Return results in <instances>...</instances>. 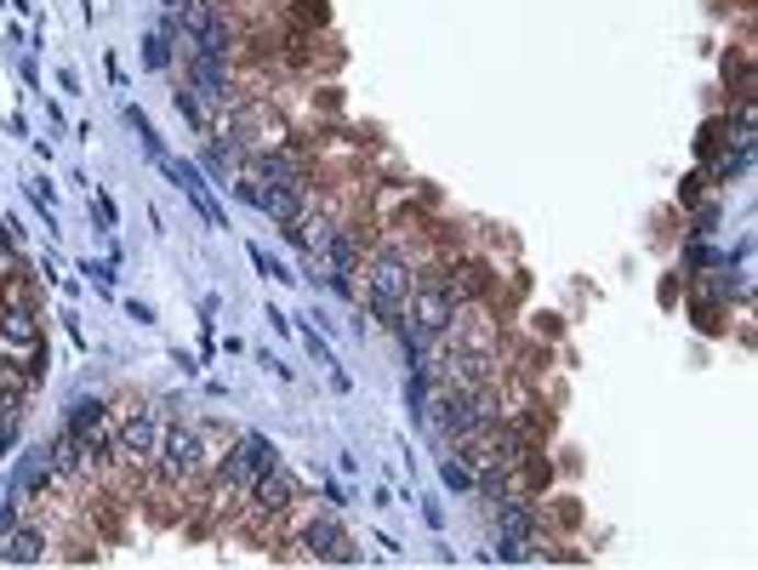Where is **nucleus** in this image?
<instances>
[{"instance_id":"obj_1","label":"nucleus","mask_w":758,"mask_h":570,"mask_svg":"<svg viewBox=\"0 0 758 570\" xmlns=\"http://www.w3.org/2000/svg\"><path fill=\"white\" fill-rule=\"evenodd\" d=\"M405 303H411V274H405V263L399 256H376V269H371V314L388 320V326H399Z\"/></svg>"},{"instance_id":"obj_2","label":"nucleus","mask_w":758,"mask_h":570,"mask_svg":"<svg viewBox=\"0 0 758 570\" xmlns=\"http://www.w3.org/2000/svg\"><path fill=\"white\" fill-rule=\"evenodd\" d=\"M274 463V445L262 440V434H240L235 451H228V463H223V479H228V491H251L257 474Z\"/></svg>"},{"instance_id":"obj_3","label":"nucleus","mask_w":758,"mask_h":570,"mask_svg":"<svg viewBox=\"0 0 758 570\" xmlns=\"http://www.w3.org/2000/svg\"><path fill=\"white\" fill-rule=\"evenodd\" d=\"M405 314L428 331V337H440L451 320H456V297H451V285H422V292L405 303Z\"/></svg>"},{"instance_id":"obj_4","label":"nucleus","mask_w":758,"mask_h":570,"mask_svg":"<svg viewBox=\"0 0 758 570\" xmlns=\"http://www.w3.org/2000/svg\"><path fill=\"white\" fill-rule=\"evenodd\" d=\"M497 559H524L531 554V508L524 502H502V513H497Z\"/></svg>"},{"instance_id":"obj_5","label":"nucleus","mask_w":758,"mask_h":570,"mask_svg":"<svg viewBox=\"0 0 758 570\" xmlns=\"http://www.w3.org/2000/svg\"><path fill=\"white\" fill-rule=\"evenodd\" d=\"M303 548H308L314 559H331V565H348V559H354V554H348V536H342L337 520H314V525L303 531Z\"/></svg>"},{"instance_id":"obj_6","label":"nucleus","mask_w":758,"mask_h":570,"mask_svg":"<svg viewBox=\"0 0 758 570\" xmlns=\"http://www.w3.org/2000/svg\"><path fill=\"white\" fill-rule=\"evenodd\" d=\"M200 468V434L194 428H171L166 434V479H183Z\"/></svg>"},{"instance_id":"obj_7","label":"nucleus","mask_w":758,"mask_h":570,"mask_svg":"<svg viewBox=\"0 0 758 570\" xmlns=\"http://www.w3.org/2000/svg\"><path fill=\"white\" fill-rule=\"evenodd\" d=\"M155 434H160V417H155V411L132 417V422L121 428V456H132V463H137V456H149V451H155Z\"/></svg>"},{"instance_id":"obj_8","label":"nucleus","mask_w":758,"mask_h":570,"mask_svg":"<svg viewBox=\"0 0 758 570\" xmlns=\"http://www.w3.org/2000/svg\"><path fill=\"white\" fill-rule=\"evenodd\" d=\"M246 497H257V508H285V502H291V474H285L280 463H269V468L257 474V485H251Z\"/></svg>"},{"instance_id":"obj_9","label":"nucleus","mask_w":758,"mask_h":570,"mask_svg":"<svg viewBox=\"0 0 758 570\" xmlns=\"http://www.w3.org/2000/svg\"><path fill=\"white\" fill-rule=\"evenodd\" d=\"M46 463H52V474H80L86 463H92V456H86V445H80L75 434H64V440L52 445V456H46Z\"/></svg>"},{"instance_id":"obj_10","label":"nucleus","mask_w":758,"mask_h":570,"mask_svg":"<svg viewBox=\"0 0 758 570\" xmlns=\"http://www.w3.org/2000/svg\"><path fill=\"white\" fill-rule=\"evenodd\" d=\"M0 559H12V565H35V559H41V536H35V531H18L7 548H0Z\"/></svg>"},{"instance_id":"obj_11","label":"nucleus","mask_w":758,"mask_h":570,"mask_svg":"<svg viewBox=\"0 0 758 570\" xmlns=\"http://www.w3.org/2000/svg\"><path fill=\"white\" fill-rule=\"evenodd\" d=\"M143 64H149V69H166V64H171V35H166V29L143 41Z\"/></svg>"},{"instance_id":"obj_12","label":"nucleus","mask_w":758,"mask_h":570,"mask_svg":"<svg viewBox=\"0 0 758 570\" xmlns=\"http://www.w3.org/2000/svg\"><path fill=\"white\" fill-rule=\"evenodd\" d=\"M12 440H18V406H0V456H7Z\"/></svg>"},{"instance_id":"obj_13","label":"nucleus","mask_w":758,"mask_h":570,"mask_svg":"<svg viewBox=\"0 0 758 570\" xmlns=\"http://www.w3.org/2000/svg\"><path fill=\"white\" fill-rule=\"evenodd\" d=\"M445 485H451V491H468V485H474V468H468V463H445Z\"/></svg>"},{"instance_id":"obj_14","label":"nucleus","mask_w":758,"mask_h":570,"mask_svg":"<svg viewBox=\"0 0 758 570\" xmlns=\"http://www.w3.org/2000/svg\"><path fill=\"white\" fill-rule=\"evenodd\" d=\"M251 263H257L262 274H269V280H291V274H285V269H280V263H274V256L262 251V246H251Z\"/></svg>"},{"instance_id":"obj_15","label":"nucleus","mask_w":758,"mask_h":570,"mask_svg":"<svg viewBox=\"0 0 758 570\" xmlns=\"http://www.w3.org/2000/svg\"><path fill=\"white\" fill-rule=\"evenodd\" d=\"M7 331H12L18 342H35V326H29V314H7Z\"/></svg>"},{"instance_id":"obj_16","label":"nucleus","mask_w":758,"mask_h":570,"mask_svg":"<svg viewBox=\"0 0 758 570\" xmlns=\"http://www.w3.org/2000/svg\"><path fill=\"white\" fill-rule=\"evenodd\" d=\"M0 269H12V251L7 246H0Z\"/></svg>"},{"instance_id":"obj_17","label":"nucleus","mask_w":758,"mask_h":570,"mask_svg":"<svg viewBox=\"0 0 758 570\" xmlns=\"http://www.w3.org/2000/svg\"><path fill=\"white\" fill-rule=\"evenodd\" d=\"M166 7H183V0H166Z\"/></svg>"}]
</instances>
